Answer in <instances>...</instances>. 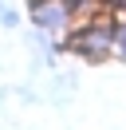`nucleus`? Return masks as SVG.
I'll use <instances>...</instances> for the list:
<instances>
[{
	"instance_id": "7ed1b4c3",
	"label": "nucleus",
	"mask_w": 126,
	"mask_h": 130,
	"mask_svg": "<svg viewBox=\"0 0 126 130\" xmlns=\"http://www.w3.org/2000/svg\"><path fill=\"white\" fill-rule=\"evenodd\" d=\"M114 55L126 59V12L114 16Z\"/></svg>"
},
{
	"instance_id": "f257e3e1",
	"label": "nucleus",
	"mask_w": 126,
	"mask_h": 130,
	"mask_svg": "<svg viewBox=\"0 0 126 130\" xmlns=\"http://www.w3.org/2000/svg\"><path fill=\"white\" fill-rule=\"evenodd\" d=\"M28 20L36 32L43 36H67L71 24H75V12L67 8V0H28Z\"/></svg>"
},
{
	"instance_id": "f03ea898",
	"label": "nucleus",
	"mask_w": 126,
	"mask_h": 130,
	"mask_svg": "<svg viewBox=\"0 0 126 130\" xmlns=\"http://www.w3.org/2000/svg\"><path fill=\"white\" fill-rule=\"evenodd\" d=\"M67 8L75 12V20H87L94 12H102V0H67Z\"/></svg>"
},
{
	"instance_id": "20e7f679",
	"label": "nucleus",
	"mask_w": 126,
	"mask_h": 130,
	"mask_svg": "<svg viewBox=\"0 0 126 130\" xmlns=\"http://www.w3.org/2000/svg\"><path fill=\"white\" fill-rule=\"evenodd\" d=\"M0 24H4V28H20V12L8 8V4H0Z\"/></svg>"
},
{
	"instance_id": "39448f33",
	"label": "nucleus",
	"mask_w": 126,
	"mask_h": 130,
	"mask_svg": "<svg viewBox=\"0 0 126 130\" xmlns=\"http://www.w3.org/2000/svg\"><path fill=\"white\" fill-rule=\"evenodd\" d=\"M0 4H4V0H0Z\"/></svg>"
}]
</instances>
